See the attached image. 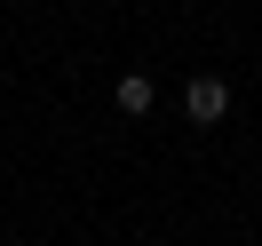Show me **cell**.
Instances as JSON below:
<instances>
[{"instance_id":"6da1fadb","label":"cell","mask_w":262,"mask_h":246,"mask_svg":"<svg viewBox=\"0 0 262 246\" xmlns=\"http://www.w3.org/2000/svg\"><path fill=\"white\" fill-rule=\"evenodd\" d=\"M183 111H191L199 127H214V119H230V87L214 80V72H199V80L183 87Z\"/></svg>"},{"instance_id":"7a4b0ae2","label":"cell","mask_w":262,"mask_h":246,"mask_svg":"<svg viewBox=\"0 0 262 246\" xmlns=\"http://www.w3.org/2000/svg\"><path fill=\"white\" fill-rule=\"evenodd\" d=\"M151 103H159V87H151L143 72H127V80H119V111H151Z\"/></svg>"}]
</instances>
